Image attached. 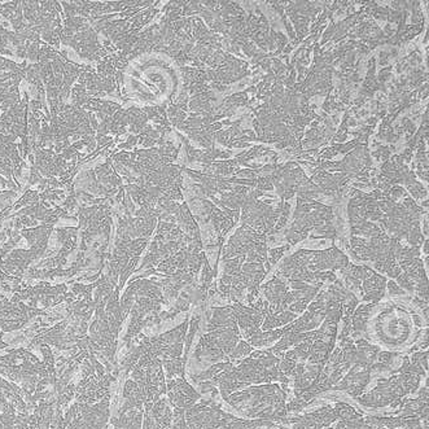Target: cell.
Listing matches in <instances>:
<instances>
[{
  "mask_svg": "<svg viewBox=\"0 0 429 429\" xmlns=\"http://www.w3.org/2000/svg\"><path fill=\"white\" fill-rule=\"evenodd\" d=\"M386 281L388 280H386L385 276L379 275L377 273H374L370 278L363 280V301L366 304L377 305V302L383 299L384 294H385Z\"/></svg>",
  "mask_w": 429,
  "mask_h": 429,
  "instance_id": "cell-1",
  "label": "cell"
},
{
  "mask_svg": "<svg viewBox=\"0 0 429 429\" xmlns=\"http://www.w3.org/2000/svg\"><path fill=\"white\" fill-rule=\"evenodd\" d=\"M253 351V346L250 345V344H248L245 340H240V341L238 342V345L235 346V349L232 350V353L229 354V362H231L232 359H239V358H244V357H248L250 353Z\"/></svg>",
  "mask_w": 429,
  "mask_h": 429,
  "instance_id": "cell-2",
  "label": "cell"
},
{
  "mask_svg": "<svg viewBox=\"0 0 429 429\" xmlns=\"http://www.w3.org/2000/svg\"><path fill=\"white\" fill-rule=\"evenodd\" d=\"M289 249V245H284V247H279V248H273V249L267 250V263L270 266L275 265L279 259L284 255L285 250Z\"/></svg>",
  "mask_w": 429,
  "mask_h": 429,
  "instance_id": "cell-3",
  "label": "cell"
},
{
  "mask_svg": "<svg viewBox=\"0 0 429 429\" xmlns=\"http://www.w3.org/2000/svg\"><path fill=\"white\" fill-rule=\"evenodd\" d=\"M386 287H388V293L390 294V296H394V294H405V293H406L405 290L402 289V288L400 287V285L395 284L393 280L388 281Z\"/></svg>",
  "mask_w": 429,
  "mask_h": 429,
  "instance_id": "cell-4",
  "label": "cell"
}]
</instances>
